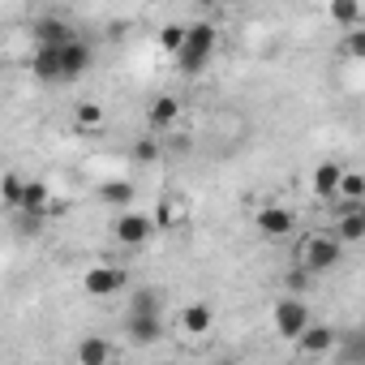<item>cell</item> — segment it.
Segmentation results:
<instances>
[{"label":"cell","mask_w":365,"mask_h":365,"mask_svg":"<svg viewBox=\"0 0 365 365\" xmlns=\"http://www.w3.org/2000/svg\"><path fill=\"white\" fill-rule=\"evenodd\" d=\"M331 22L356 26V22H361V0H331Z\"/></svg>","instance_id":"cell-20"},{"label":"cell","mask_w":365,"mask_h":365,"mask_svg":"<svg viewBox=\"0 0 365 365\" xmlns=\"http://www.w3.org/2000/svg\"><path fill=\"white\" fill-rule=\"evenodd\" d=\"M125 284H129V271H120V267H91L82 279L86 297H116Z\"/></svg>","instance_id":"cell-5"},{"label":"cell","mask_w":365,"mask_h":365,"mask_svg":"<svg viewBox=\"0 0 365 365\" xmlns=\"http://www.w3.org/2000/svg\"><path fill=\"white\" fill-rule=\"evenodd\" d=\"M22 180H26V176H18V172H5V176H0V198H5V207H14V211H18V202H22Z\"/></svg>","instance_id":"cell-21"},{"label":"cell","mask_w":365,"mask_h":365,"mask_svg":"<svg viewBox=\"0 0 365 365\" xmlns=\"http://www.w3.org/2000/svg\"><path fill=\"white\" fill-rule=\"evenodd\" d=\"M271 322H275V335H279V339H297V335L309 327V305H305L301 297H284V301L275 305Z\"/></svg>","instance_id":"cell-3"},{"label":"cell","mask_w":365,"mask_h":365,"mask_svg":"<svg viewBox=\"0 0 365 365\" xmlns=\"http://www.w3.org/2000/svg\"><path fill=\"white\" fill-rule=\"evenodd\" d=\"M215 43H220V35H215L211 22H194V26H185V39H180V48H176V65H180V73H202L207 61L215 56Z\"/></svg>","instance_id":"cell-2"},{"label":"cell","mask_w":365,"mask_h":365,"mask_svg":"<svg viewBox=\"0 0 365 365\" xmlns=\"http://www.w3.org/2000/svg\"><path fill=\"white\" fill-rule=\"evenodd\" d=\"M180 39H185V26H176V22L159 31V48H163L168 56H176V48H180Z\"/></svg>","instance_id":"cell-25"},{"label":"cell","mask_w":365,"mask_h":365,"mask_svg":"<svg viewBox=\"0 0 365 365\" xmlns=\"http://www.w3.org/2000/svg\"><path fill=\"white\" fill-rule=\"evenodd\" d=\"M339 258H344V241L335 232H305L297 241V258L292 262L301 271H309V275H322V271L339 267Z\"/></svg>","instance_id":"cell-1"},{"label":"cell","mask_w":365,"mask_h":365,"mask_svg":"<svg viewBox=\"0 0 365 365\" xmlns=\"http://www.w3.org/2000/svg\"><path fill=\"white\" fill-rule=\"evenodd\" d=\"M198 5H202V9H215V5H224V0H198Z\"/></svg>","instance_id":"cell-28"},{"label":"cell","mask_w":365,"mask_h":365,"mask_svg":"<svg viewBox=\"0 0 365 365\" xmlns=\"http://www.w3.org/2000/svg\"><path fill=\"white\" fill-rule=\"evenodd\" d=\"M339 172H344V168H339L335 159H327V163H318V168H314V198H318V202H331V198H335Z\"/></svg>","instance_id":"cell-13"},{"label":"cell","mask_w":365,"mask_h":365,"mask_svg":"<svg viewBox=\"0 0 365 365\" xmlns=\"http://www.w3.org/2000/svg\"><path fill=\"white\" fill-rule=\"evenodd\" d=\"M73 39V31H69V22L65 18H39L35 22V48H61V43H69Z\"/></svg>","instance_id":"cell-10"},{"label":"cell","mask_w":365,"mask_h":365,"mask_svg":"<svg viewBox=\"0 0 365 365\" xmlns=\"http://www.w3.org/2000/svg\"><path fill=\"white\" fill-rule=\"evenodd\" d=\"M335 339H339V331H331L327 322H314V318H309V327H305L292 344H297L305 356H327V352L335 348Z\"/></svg>","instance_id":"cell-7"},{"label":"cell","mask_w":365,"mask_h":365,"mask_svg":"<svg viewBox=\"0 0 365 365\" xmlns=\"http://www.w3.org/2000/svg\"><path fill=\"white\" fill-rule=\"evenodd\" d=\"M125 331H129L133 344H155L163 335V322H159V314H129Z\"/></svg>","instance_id":"cell-12"},{"label":"cell","mask_w":365,"mask_h":365,"mask_svg":"<svg viewBox=\"0 0 365 365\" xmlns=\"http://www.w3.org/2000/svg\"><path fill=\"white\" fill-rule=\"evenodd\" d=\"M180 120V103L172 99V95H163V99H155L150 103V112H146V125L155 129V133H163V129H172Z\"/></svg>","instance_id":"cell-14"},{"label":"cell","mask_w":365,"mask_h":365,"mask_svg":"<svg viewBox=\"0 0 365 365\" xmlns=\"http://www.w3.org/2000/svg\"><path fill=\"white\" fill-rule=\"evenodd\" d=\"M254 224H258V232H262L267 241H284V237L297 232V215H292L288 207H262V211L254 215Z\"/></svg>","instance_id":"cell-4"},{"label":"cell","mask_w":365,"mask_h":365,"mask_svg":"<svg viewBox=\"0 0 365 365\" xmlns=\"http://www.w3.org/2000/svg\"><path fill=\"white\" fill-rule=\"evenodd\" d=\"M73 116H78L82 129H99V125H103V108H99V103H78Z\"/></svg>","instance_id":"cell-24"},{"label":"cell","mask_w":365,"mask_h":365,"mask_svg":"<svg viewBox=\"0 0 365 365\" xmlns=\"http://www.w3.org/2000/svg\"><path fill=\"white\" fill-rule=\"evenodd\" d=\"M133 180H103V185H99V198L108 202V207H129L133 202Z\"/></svg>","instance_id":"cell-16"},{"label":"cell","mask_w":365,"mask_h":365,"mask_svg":"<svg viewBox=\"0 0 365 365\" xmlns=\"http://www.w3.org/2000/svg\"><path fill=\"white\" fill-rule=\"evenodd\" d=\"M129 155H133V163H155L163 155V146H159V138H138Z\"/></svg>","instance_id":"cell-22"},{"label":"cell","mask_w":365,"mask_h":365,"mask_svg":"<svg viewBox=\"0 0 365 365\" xmlns=\"http://www.w3.org/2000/svg\"><path fill=\"white\" fill-rule=\"evenodd\" d=\"M31 73H35L39 82H65V73H61V52H56V48H35Z\"/></svg>","instance_id":"cell-11"},{"label":"cell","mask_w":365,"mask_h":365,"mask_svg":"<svg viewBox=\"0 0 365 365\" xmlns=\"http://www.w3.org/2000/svg\"><path fill=\"white\" fill-rule=\"evenodd\" d=\"M129 314H159V292H155V288H138Z\"/></svg>","instance_id":"cell-23"},{"label":"cell","mask_w":365,"mask_h":365,"mask_svg":"<svg viewBox=\"0 0 365 365\" xmlns=\"http://www.w3.org/2000/svg\"><path fill=\"white\" fill-rule=\"evenodd\" d=\"M344 52H348L352 61H361V56H365V31H361V22H356V26H348V39H344Z\"/></svg>","instance_id":"cell-26"},{"label":"cell","mask_w":365,"mask_h":365,"mask_svg":"<svg viewBox=\"0 0 365 365\" xmlns=\"http://www.w3.org/2000/svg\"><path fill=\"white\" fill-rule=\"evenodd\" d=\"M48 202H52V190L43 185V180H22V202H18V211H26V215H43Z\"/></svg>","instance_id":"cell-15"},{"label":"cell","mask_w":365,"mask_h":365,"mask_svg":"<svg viewBox=\"0 0 365 365\" xmlns=\"http://www.w3.org/2000/svg\"><path fill=\"white\" fill-rule=\"evenodd\" d=\"M335 237H339L344 245L365 241V211H361V202H344V211H339V220H335Z\"/></svg>","instance_id":"cell-9"},{"label":"cell","mask_w":365,"mask_h":365,"mask_svg":"<svg viewBox=\"0 0 365 365\" xmlns=\"http://www.w3.org/2000/svg\"><path fill=\"white\" fill-rule=\"evenodd\" d=\"M78 361H82V365H103V361H112V348H108L103 339L91 335V339L78 344Z\"/></svg>","instance_id":"cell-19"},{"label":"cell","mask_w":365,"mask_h":365,"mask_svg":"<svg viewBox=\"0 0 365 365\" xmlns=\"http://www.w3.org/2000/svg\"><path fill=\"white\" fill-rule=\"evenodd\" d=\"M112 232H116L120 245H142V241H150L155 220H150V215H138V211H125V215L112 224Z\"/></svg>","instance_id":"cell-8"},{"label":"cell","mask_w":365,"mask_h":365,"mask_svg":"<svg viewBox=\"0 0 365 365\" xmlns=\"http://www.w3.org/2000/svg\"><path fill=\"white\" fill-rule=\"evenodd\" d=\"M335 198H344V202H361V198H365V176H361V172H339Z\"/></svg>","instance_id":"cell-18"},{"label":"cell","mask_w":365,"mask_h":365,"mask_svg":"<svg viewBox=\"0 0 365 365\" xmlns=\"http://www.w3.org/2000/svg\"><path fill=\"white\" fill-rule=\"evenodd\" d=\"M176 220H180V211H176V207H159V211H155V228H172Z\"/></svg>","instance_id":"cell-27"},{"label":"cell","mask_w":365,"mask_h":365,"mask_svg":"<svg viewBox=\"0 0 365 365\" xmlns=\"http://www.w3.org/2000/svg\"><path fill=\"white\" fill-rule=\"evenodd\" d=\"M56 52H61V73H65V82H78V78L91 69V61H95V56H91V43H82L78 35H73L69 43H61Z\"/></svg>","instance_id":"cell-6"},{"label":"cell","mask_w":365,"mask_h":365,"mask_svg":"<svg viewBox=\"0 0 365 365\" xmlns=\"http://www.w3.org/2000/svg\"><path fill=\"white\" fill-rule=\"evenodd\" d=\"M211 322H215V314H211L207 305H190L185 314H180V327H185L190 335H207V331H211Z\"/></svg>","instance_id":"cell-17"}]
</instances>
